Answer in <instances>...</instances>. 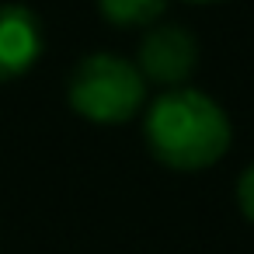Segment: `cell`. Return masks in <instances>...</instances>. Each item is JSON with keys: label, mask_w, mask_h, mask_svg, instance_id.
I'll use <instances>...</instances> for the list:
<instances>
[{"label": "cell", "mask_w": 254, "mask_h": 254, "mask_svg": "<svg viewBox=\"0 0 254 254\" xmlns=\"http://www.w3.org/2000/svg\"><path fill=\"white\" fill-rule=\"evenodd\" d=\"M146 150L171 171H205L230 150L233 129L219 101L195 87H167L143 115Z\"/></svg>", "instance_id": "cell-1"}, {"label": "cell", "mask_w": 254, "mask_h": 254, "mask_svg": "<svg viewBox=\"0 0 254 254\" xmlns=\"http://www.w3.org/2000/svg\"><path fill=\"white\" fill-rule=\"evenodd\" d=\"M70 108L98 126H119L146 108V80L132 60L94 53L77 63L66 87Z\"/></svg>", "instance_id": "cell-2"}, {"label": "cell", "mask_w": 254, "mask_h": 254, "mask_svg": "<svg viewBox=\"0 0 254 254\" xmlns=\"http://www.w3.org/2000/svg\"><path fill=\"white\" fill-rule=\"evenodd\" d=\"M98 7L119 28H146L164 14L167 0H98Z\"/></svg>", "instance_id": "cell-5"}, {"label": "cell", "mask_w": 254, "mask_h": 254, "mask_svg": "<svg viewBox=\"0 0 254 254\" xmlns=\"http://www.w3.org/2000/svg\"><path fill=\"white\" fill-rule=\"evenodd\" d=\"M237 202H240V212L254 223V164H247L237 181Z\"/></svg>", "instance_id": "cell-6"}, {"label": "cell", "mask_w": 254, "mask_h": 254, "mask_svg": "<svg viewBox=\"0 0 254 254\" xmlns=\"http://www.w3.org/2000/svg\"><path fill=\"white\" fill-rule=\"evenodd\" d=\"M42 56V21L25 4H0V80L28 73Z\"/></svg>", "instance_id": "cell-4"}, {"label": "cell", "mask_w": 254, "mask_h": 254, "mask_svg": "<svg viewBox=\"0 0 254 254\" xmlns=\"http://www.w3.org/2000/svg\"><path fill=\"white\" fill-rule=\"evenodd\" d=\"M185 4H219V0H185Z\"/></svg>", "instance_id": "cell-7"}, {"label": "cell", "mask_w": 254, "mask_h": 254, "mask_svg": "<svg viewBox=\"0 0 254 254\" xmlns=\"http://www.w3.org/2000/svg\"><path fill=\"white\" fill-rule=\"evenodd\" d=\"M198 63V42L181 25H157L139 39L136 66L146 84L181 87Z\"/></svg>", "instance_id": "cell-3"}]
</instances>
